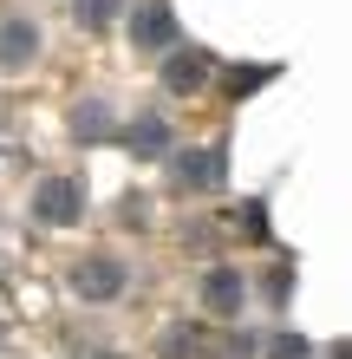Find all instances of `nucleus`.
Returning <instances> with one entry per match:
<instances>
[{
  "instance_id": "nucleus-1",
  "label": "nucleus",
  "mask_w": 352,
  "mask_h": 359,
  "mask_svg": "<svg viewBox=\"0 0 352 359\" xmlns=\"http://www.w3.org/2000/svg\"><path fill=\"white\" fill-rule=\"evenodd\" d=\"M78 209H85V189H78L72 177H46L33 189V216L39 222H78Z\"/></svg>"
},
{
  "instance_id": "nucleus-2",
  "label": "nucleus",
  "mask_w": 352,
  "mask_h": 359,
  "mask_svg": "<svg viewBox=\"0 0 352 359\" xmlns=\"http://www.w3.org/2000/svg\"><path fill=\"white\" fill-rule=\"evenodd\" d=\"M72 294H78V301H118V294H124V268H118L111 255L78 262V268H72Z\"/></svg>"
},
{
  "instance_id": "nucleus-3",
  "label": "nucleus",
  "mask_w": 352,
  "mask_h": 359,
  "mask_svg": "<svg viewBox=\"0 0 352 359\" xmlns=\"http://www.w3.org/2000/svg\"><path fill=\"white\" fill-rule=\"evenodd\" d=\"M131 39H137V53H157V46H170V39H176V20H170V7H163V0L137 7V20H131Z\"/></svg>"
},
{
  "instance_id": "nucleus-4",
  "label": "nucleus",
  "mask_w": 352,
  "mask_h": 359,
  "mask_svg": "<svg viewBox=\"0 0 352 359\" xmlns=\"http://www.w3.org/2000/svg\"><path fill=\"white\" fill-rule=\"evenodd\" d=\"M33 53H39V33H33V20L7 13V20H0V66H27Z\"/></svg>"
},
{
  "instance_id": "nucleus-5",
  "label": "nucleus",
  "mask_w": 352,
  "mask_h": 359,
  "mask_svg": "<svg viewBox=\"0 0 352 359\" xmlns=\"http://www.w3.org/2000/svg\"><path fill=\"white\" fill-rule=\"evenodd\" d=\"M163 86H170V92H202V86H209V53H176L170 59V66H163Z\"/></svg>"
},
{
  "instance_id": "nucleus-6",
  "label": "nucleus",
  "mask_w": 352,
  "mask_h": 359,
  "mask_svg": "<svg viewBox=\"0 0 352 359\" xmlns=\"http://www.w3.org/2000/svg\"><path fill=\"white\" fill-rule=\"evenodd\" d=\"M176 183H183V189H209V183H222V151L183 157V163H176Z\"/></svg>"
},
{
  "instance_id": "nucleus-7",
  "label": "nucleus",
  "mask_w": 352,
  "mask_h": 359,
  "mask_svg": "<svg viewBox=\"0 0 352 359\" xmlns=\"http://www.w3.org/2000/svg\"><path fill=\"white\" fill-rule=\"evenodd\" d=\"M209 307H216V313H235V307H241V274H235V268H216V274H209Z\"/></svg>"
},
{
  "instance_id": "nucleus-8",
  "label": "nucleus",
  "mask_w": 352,
  "mask_h": 359,
  "mask_svg": "<svg viewBox=\"0 0 352 359\" xmlns=\"http://www.w3.org/2000/svg\"><path fill=\"white\" fill-rule=\"evenodd\" d=\"M235 229H241L248 242H267V203H248L241 216H235Z\"/></svg>"
},
{
  "instance_id": "nucleus-9",
  "label": "nucleus",
  "mask_w": 352,
  "mask_h": 359,
  "mask_svg": "<svg viewBox=\"0 0 352 359\" xmlns=\"http://www.w3.org/2000/svg\"><path fill=\"white\" fill-rule=\"evenodd\" d=\"M72 131L78 137H105V104H78V111H72Z\"/></svg>"
},
{
  "instance_id": "nucleus-10",
  "label": "nucleus",
  "mask_w": 352,
  "mask_h": 359,
  "mask_svg": "<svg viewBox=\"0 0 352 359\" xmlns=\"http://www.w3.org/2000/svg\"><path fill=\"white\" fill-rule=\"evenodd\" d=\"M131 144H137V151H163V144H170V131H163L157 118H143L137 131H131Z\"/></svg>"
},
{
  "instance_id": "nucleus-11",
  "label": "nucleus",
  "mask_w": 352,
  "mask_h": 359,
  "mask_svg": "<svg viewBox=\"0 0 352 359\" xmlns=\"http://www.w3.org/2000/svg\"><path fill=\"white\" fill-rule=\"evenodd\" d=\"M111 13H118V0H78V20H85V27H105Z\"/></svg>"
},
{
  "instance_id": "nucleus-12",
  "label": "nucleus",
  "mask_w": 352,
  "mask_h": 359,
  "mask_svg": "<svg viewBox=\"0 0 352 359\" xmlns=\"http://www.w3.org/2000/svg\"><path fill=\"white\" fill-rule=\"evenodd\" d=\"M274 359H307V346H300V340H281V346H274Z\"/></svg>"
}]
</instances>
